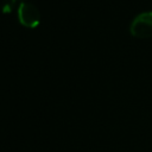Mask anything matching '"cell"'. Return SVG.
I'll list each match as a JSON object with an SVG mask.
<instances>
[{
    "label": "cell",
    "mask_w": 152,
    "mask_h": 152,
    "mask_svg": "<svg viewBox=\"0 0 152 152\" xmlns=\"http://www.w3.org/2000/svg\"><path fill=\"white\" fill-rule=\"evenodd\" d=\"M129 31L138 38H148L152 36V11H142L137 14L129 25Z\"/></svg>",
    "instance_id": "1"
},
{
    "label": "cell",
    "mask_w": 152,
    "mask_h": 152,
    "mask_svg": "<svg viewBox=\"0 0 152 152\" xmlns=\"http://www.w3.org/2000/svg\"><path fill=\"white\" fill-rule=\"evenodd\" d=\"M18 18L21 25L25 27H36L39 25L40 14L38 8L30 2H21L18 7Z\"/></svg>",
    "instance_id": "2"
}]
</instances>
